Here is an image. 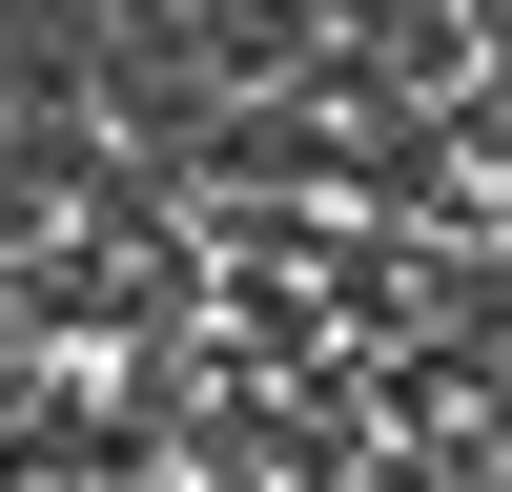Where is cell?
Wrapping results in <instances>:
<instances>
[{
  "mask_svg": "<svg viewBox=\"0 0 512 492\" xmlns=\"http://www.w3.org/2000/svg\"><path fill=\"white\" fill-rule=\"evenodd\" d=\"M21 369H41V349H0V410H21Z\"/></svg>",
  "mask_w": 512,
  "mask_h": 492,
  "instance_id": "7a4b0ae2",
  "label": "cell"
},
{
  "mask_svg": "<svg viewBox=\"0 0 512 492\" xmlns=\"http://www.w3.org/2000/svg\"><path fill=\"white\" fill-rule=\"evenodd\" d=\"M0 123H103V0H0Z\"/></svg>",
  "mask_w": 512,
  "mask_h": 492,
  "instance_id": "6da1fadb",
  "label": "cell"
},
{
  "mask_svg": "<svg viewBox=\"0 0 512 492\" xmlns=\"http://www.w3.org/2000/svg\"><path fill=\"white\" fill-rule=\"evenodd\" d=\"M492 226H512V164H492Z\"/></svg>",
  "mask_w": 512,
  "mask_h": 492,
  "instance_id": "3957f363",
  "label": "cell"
}]
</instances>
